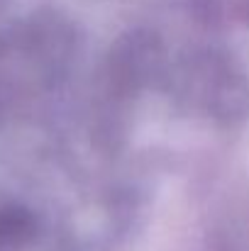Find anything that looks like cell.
Listing matches in <instances>:
<instances>
[{"label": "cell", "mask_w": 249, "mask_h": 251, "mask_svg": "<svg viewBox=\"0 0 249 251\" xmlns=\"http://www.w3.org/2000/svg\"><path fill=\"white\" fill-rule=\"evenodd\" d=\"M29 229H32L29 217L22 210H15V207L0 210V251L22 244Z\"/></svg>", "instance_id": "1"}]
</instances>
